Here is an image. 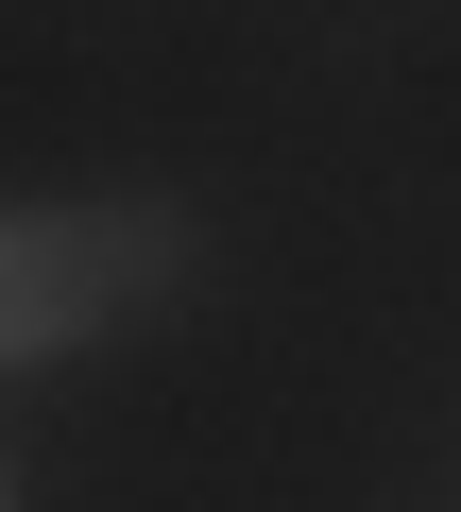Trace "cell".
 I'll use <instances>...</instances> for the list:
<instances>
[{"label": "cell", "instance_id": "obj_1", "mask_svg": "<svg viewBox=\"0 0 461 512\" xmlns=\"http://www.w3.org/2000/svg\"><path fill=\"white\" fill-rule=\"evenodd\" d=\"M103 308H120L103 205H0V376H35V359L103 342Z\"/></svg>", "mask_w": 461, "mask_h": 512}, {"label": "cell", "instance_id": "obj_2", "mask_svg": "<svg viewBox=\"0 0 461 512\" xmlns=\"http://www.w3.org/2000/svg\"><path fill=\"white\" fill-rule=\"evenodd\" d=\"M0 512H18V461H0Z\"/></svg>", "mask_w": 461, "mask_h": 512}]
</instances>
